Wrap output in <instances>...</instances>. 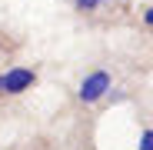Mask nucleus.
Returning a JSON list of instances; mask_svg holds the SVG:
<instances>
[{
    "label": "nucleus",
    "instance_id": "f257e3e1",
    "mask_svg": "<svg viewBox=\"0 0 153 150\" xmlns=\"http://www.w3.org/2000/svg\"><path fill=\"white\" fill-rule=\"evenodd\" d=\"M110 90V73L107 70H97V73H90V77L80 84V100L83 104H93V100H100Z\"/></svg>",
    "mask_w": 153,
    "mask_h": 150
},
{
    "label": "nucleus",
    "instance_id": "f03ea898",
    "mask_svg": "<svg viewBox=\"0 0 153 150\" xmlns=\"http://www.w3.org/2000/svg\"><path fill=\"white\" fill-rule=\"evenodd\" d=\"M0 80H4V93H23L27 87H33L37 73L27 70V67H13V70H7Z\"/></svg>",
    "mask_w": 153,
    "mask_h": 150
},
{
    "label": "nucleus",
    "instance_id": "7ed1b4c3",
    "mask_svg": "<svg viewBox=\"0 0 153 150\" xmlns=\"http://www.w3.org/2000/svg\"><path fill=\"white\" fill-rule=\"evenodd\" d=\"M140 150H153V130H143V140H140Z\"/></svg>",
    "mask_w": 153,
    "mask_h": 150
},
{
    "label": "nucleus",
    "instance_id": "20e7f679",
    "mask_svg": "<svg viewBox=\"0 0 153 150\" xmlns=\"http://www.w3.org/2000/svg\"><path fill=\"white\" fill-rule=\"evenodd\" d=\"M0 93H4V80H0Z\"/></svg>",
    "mask_w": 153,
    "mask_h": 150
},
{
    "label": "nucleus",
    "instance_id": "39448f33",
    "mask_svg": "<svg viewBox=\"0 0 153 150\" xmlns=\"http://www.w3.org/2000/svg\"><path fill=\"white\" fill-rule=\"evenodd\" d=\"M97 4H103V0H97Z\"/></svg>",
    "mask_w": 153,
    "mask_h": 150
}]
</instances>
